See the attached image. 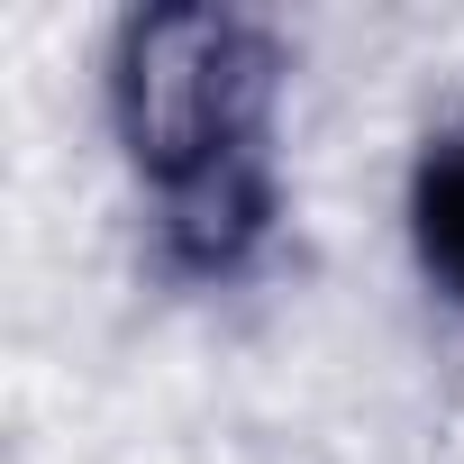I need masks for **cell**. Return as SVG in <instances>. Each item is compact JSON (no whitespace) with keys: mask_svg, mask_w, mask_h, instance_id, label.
Returning a JSON list of instances; mask_svg holds the SVG:
<instances>
[{"mask_svg":"<svg viewBox=\"0 0 464 464\" xmlns=\"http://www.w3.org/2000/svg\"><path fill=\"white\" fill-rule=\"evenodd\" d=\"M283 37L218 0H164L119 28L110 128L155 191V246L182 283H237L283 218L274 182Z\"/></svg>","mask_w":464,"mask_h":464,"instance_id":"6da1fadb","label":"cell"},{"mask_svg":"<svg viewBox=\"0 0 464 464\" xmlns=\"http://www.w3.org/2000/svg\"><path fill=\"white\" fill-rule=\"evenodd\" d=\"M410 246H419V274L464 310V119L437 128L410 164Z\"/></svg>","mask_w":464,"mask_h":464,"instance_id":"7a4b0ae2","label":"cell"}]
</instances>
